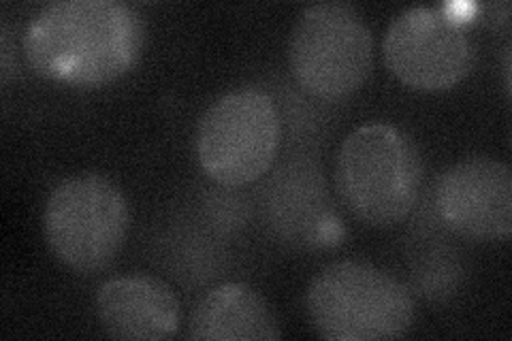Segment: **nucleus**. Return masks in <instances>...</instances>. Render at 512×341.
I'll list each match as a JSON object with an SVG mask.
<instances>
[{
  "label": "nucleus",
  "instance_id": "1",
  "mask_svg": "<svg viewBox=\"0 0 512 341\" xmlns=\"http://www.w3.org/2000/svg\"><path fill=\"white\" fill-rule=\"evenodd\" d=\"M143 43V18L122 0H56L24 32V54L35 73L71 88L120 79L137 64Z\"/></svg>",
  "mask_w": 512,
  "mask_h": 341
},
{
  "label": "nucleus",
  "instance_id": "2",
  "mask_svg": "<svg viewBox=\"0 0 512 341\" xmlns=\"http://www.w3.org/2000/svg\"><path fill=\"white\" fill-rule=\"evenodd\" d=\"M335 186L352 216L376 229L395 226L421 197V152L397 126H359L340 145Z\"/></svg>",
  "mask_w": 512,
  "mask_h": 341
},
{
  "label": "nucleus",
  "instance_id": "3",
  "mask_svg": "<svg viewBox=\"0 0 512 341\" xmlns=\"http://www.w3.org/2000/svg\"><path fill=\"white\" fill-rule=\"evenodd\" d=\"M308 316L327 341H387L412 329L416 305L389 271L340 261L316 273L308 288Z\"/></svg>",
  "mask_w": 512,
  "mask_h": 341
},
{
  "label": "nucleus",
  "instance_id": "4",
  "mask_svg": "<svg viewBox=\"0 0 512 341\" xmlns=\"http://www.w3.org/2000/svg\"><path fill=\"white\" fill-rule=\"evenodd\" d=\"M131 214L124 192L103 175L84 173L58 182L43 207L47 248L71 271L92 275L122 250Z\"/></svg>",
  "mask_w": 512,
  "mask_h": 341
},
{
  "label": "nucleus",
  "instance_id": "5",
  "mask_svg": "<svg viewBox=\"0 0 512 341\" xmlns=\"http://www.w3.org/2000/svg\"><path fill=\"white\" fill-rule=\"evenodd\" d=\"M299 84L325 101L357 92L372 73L374 37L361 13L346 3H316L301 11L288 43Z\"/></svg>",
  "mask_w": 512,
  "mask_h": 341
},
{
  "label": "nucleus",
  "instance_id": "6",
  "mask_svg": "<svg viewBox=\"0 0 512 341\" xmlns=\"http://www.w3.org/2000/svg\"><path fill=\"white\" fill-rule=\"evenodd\" d=\"M282 120L269 94L256 88L220 96L197 126V158L222 186H244L269 171L278 156Z\"/></svg>",
  "mask_w": 512,
  "mask_h": 341
},
{
  "label": "nucleus",
  "instance_id": "7",
  "mask_svg": "<svg viewBox=\"0 0 512 341\" xmlns=\"http://www.w3.org/2000/svg\"><path fill=\"white\" fill-rule=\"evenodd\" d=\"M387 69L419 92L451 90L472 67V43L444 7H410L393 18L382 43Z\"/></svg>",
  "mask_w": 512,
  "mask_h": 341
},
{
  "label": "nucleus",
  "instance_id": "8",
  "mask_svg": "<svg viewBox=\"0 0 512 341\" xmlns=\"http://www.w3.org/2000/svg\"><path fill=\"white\" fill-rule=\"evenodd\" d=\"M434 205L442 224L472 241H506L512 235V173L502 160L470 156L436 182Z\"/></svg>",
  "mask_w": 512,
  "mask_h": 341
},
{
  "label": "nucleus",
  "instance_id": "9",
  "mask_svg": "<svg viewBox=\"0 0 512 341\" xmlns=\"http://www.w3.org/2000/svg\"><path fill=\"white\" fill-rule=\"evenodd\" d=\"M96 318L114 339L165 341L178 335L182 307L175 292L150 275L111 278L96 290Z\"/></svg>",
  "mask_w": 512,
  "mask_h": 341
},
{
  "label": "nucleus",
  "instance_id": "10",
  "mask_svg": "<svg viewBox=\"0 0 512 341\" xmlns=\"http://www.w3.org/2000/svg\"><path fill=\"white\" fill-rule=\"evenodd\" d=\"M188 337L195 341H276L282 331L261 292L246 284H222L195 305Z\"/></svg>",
  "mask_w": 512,
  "mask_h": 341
},
{
  "label": "nucleus",
  "instance_id": "11",
  "mask_svg": "<svg viewBox=\"0 0 512 341\" xmlns=\"http://www.w3.org/2000/svg\"><path fill=\"white\" fill-rule=\"evenodd\" d=\"M0 54H3V69H0V75H3V81L7 84L9 77H11V71H13V62H11V41H9V35L7 32H3V45H0Z\"/></svg>",
  "mask_w": 512,
  "mask_h": 341
}]
</instances>
